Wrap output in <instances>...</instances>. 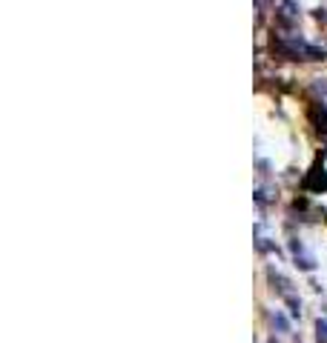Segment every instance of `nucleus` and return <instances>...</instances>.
I'll list each match as a JSON object with an SVG mask.
<instances>
[{
  "instance_id": "39448f33",
  "label": "nucleus",
  "mask_w": 327,
  "mask_h": 343,
  "mask_svg": "<svg viewBox=\"0 0 327 343\" xmlns=\"http://www.w3.org/2000/svg\"><path fill=\"white\" fill-rule=\"evenodd\" d=\"M270 343H276V341H270Z\"/></svg>"
},
{
  "instance_id": "20e7f679",
  "label": "nucleus",
  "mask_w": 327,
  "mask_h": 343,
  "mask_svg": "<svg viewBox=\"0 0 327 343\" xmlns=\"http://www.w3.org/2000/svg\"><path fill=\"white\" fill-rule=\"evenodd\" d=\"M316 332H319V343H327V320L319 318V323H316Z\"/></svg>"
},
{
  "instance_id": "7ed1b4c3",
  "label": "nucleus",
  "mask_w": 327,
  "mask_h": 343,
  "mask_svg": "<svg viewBox=\"0 0 327 343\" xmlns=\"http://www.w3.org/2000/svg\"><path fill=\"white\" fill-rule=\"evenodd\" d=\"M270 318H273V326H279L281 332H287V329H290V326H287V320H284V315H281V312H273Z\"/></svg>"
},
{
  "instance_id": "f03ea898",
  "label": "nucleus",
  "mask_w": 327,
  "mask_h": 343,
  "mask_svg": "<svg viewBox=\"0 0 327 343\" xmlns=\"http://www.w3.org/2000/svg\"><path fill=\"white\" fill-rule=\"evenodd\" d=\"M267 277H270V283H273V289H276V292H279L281 297L293 295V292H290V280H284V277H281V274L276 272V269H267Z\"/></svg>"
},
{
  "instance_id": "f257e3e1",
  "label": "nucleus",
  "mask_w": 327,
  "mask_h": 343,
  "mask_svg": "<svg viewBox=\"0 0 327 343\" xmlns=\"http://www.w3.org/2000/svg\"><path fill=\"white\" fill-rule=\"evenodd\" d=\"M290 249H293V257H296V266H299V269L310 272V269L316 266V260L307 255V252H304V246L299 243V240H290Z\"/></svg>"
}]
</instances>
